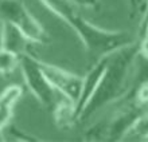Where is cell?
Here are the masks:
<instances>
[{"label":"cell","instance_id":"7a4b0ae2","mask_svg":"<svg viewBox=\"0 0 148 142\" xmlns=\"http://www.w3.org/2000/svg\"><path fill=\"white\" fill-rule=\"evenodd\" d=\"M137 54H139V44L136 40L135 43L123 47L108 56L105 71L102 74L93 96L89 99L78 117V122L89 119L98 110L121 99L128 92L127 91L128 77L131 69L136 62Z\"/></svg>","mask_w":148,"mask_h":142},{"label":"cell","instance_id":"5b68a950","mask_svg":"<svg viewBox=\"0 0 148 142\" xmlns=\"http://www.w3.org/2000/svg\"><path fill=\"white\" fill-rule=\"evenodd\" d=\"M124 98L127 103L120 110H117L116 114L109 121V123L105 126V139L108 141L124 139L128 134H131L136 123L148 111L147 107L139 105L133 99L128 96H124Z\"/></svg>","mask_w":148,"mask_h":142},{"label":"cell","instance_id":"8992f818","mask_svg":"<svg viewBox=\"0 0 148 142\" xmlns=\"http://www.w3.org/2000/svg\"><path fill=\"white\" fill-rule=\"evenodd\" d=\"M38 60L45 77L51 83V86L55 88V91L71 99L74 103H77L82 87V77L70 73L62 67L47 63L45 60H40V59H38Z\"/></svg>","mask_w":148,"mask_h":142},{"label":"cell","instance_id":"277c9868","mask_svg":"<svg viewBox=\"0 0 148 142\" xmlns=\"http://www.w3.org/2000/svg\"><path fill=\"white\" fill-rule=\"evenodd\" d=\"M19 67L23 74L24 82L27 85L28 90L32 92V95L36 98L39 103L47 110H53L57 101L55 96V88L45 77L39 60L36 56H32L28 52L22 54L19 56Z\"/></svg>","mask_w":148,"mask_h":142},{"label":"cell","instance_id":"4fadbf2b","mask_svg":"<svg viewBox=\"0 0 148 142\" xmlns=\"http://www.w3.org/2000/svg\"><path fill=\"white\" fill-rule=\"evenodd\" d=\"M8 126H10V133L12 135H16L15 139H18V141H36V139H39L36 137H32V135H27V133L18 129L15 125H8Z\"/></svg>","mask_w":148,"mask_h":142},{"label":"cell","instance_id":"7c38bea8","mask_svg":"<svg viewBox=\"0 0 148 142\" xmlns=\"http://www.w3.org/2000/svg\"><path fill=\"white\" fill-rule=\"evenodd\" d=\"M137 44H139V54L148 58V24L141 32H139Z\"/></svg>","mask_w":148,"mask_h":142},{"label":"cell","instance_id":"30bf717a","mask_svg":"<svg viewBox=\"0 0 148 142\" xmlns=\"http://www.w3.org/2000/svg\"><path fill=\"white\" fill-rule=\"evenodd\" d=\"M28 40L20 34L14 26L3 22L1 23V31H0V47L4 50L14 52L18 56L22 54H26V46L28 44Z\"/></svg>","mask_w":148,"mask_h":142},{"label":"cell","instance_id":"9c48e42d","mask_svg":"<svg viewBox=\"0 0 148 142\" xmlns=\"http://www.w3.org/2000/svg\"><path fill=\"white\" fill-rule=\"evenodd\" d=\"M51 113H53L55 125L63 130L70 129L71 126H74V123L78 122L77 114H75V103L63 95H61L59 99L55 101V105Z\"/></svg>","mask_w":148,"mask_h":142},{"label":"cell","instance_id":"5bb4252c","mask_svg":"<svg viewBox=\"0 0 148 142\" xmlns=\"http://www.w3.org/2000/svg\"><path fill=\"white\" fill-rule=\"evenodd\" d=\"M78 7H85L90 10H97L100 7V0H71Z\"/></svg>","mask_w":148,"mask_h":142},{"label":"cell","instance_id":"3957f363","mask_svg":"<svg viewBox=\"0 0 148 142\" xmlns=\"http://www.w3.org/2000/svg\"><path fill=\"white\" fill-rule=\"evenodd\" d=\"M0 14L5 23L20 31V34L30 43L40 46L50 43V36L46 28L22 0H0Z\"/></svg>","mask_w":148,"mask_h":142},{"label":"cell","instance_id":"8fae6325","mask_svg":"<svg viewBox=\"0 0 148 142\" xmlns=\"http://www.w3.org/2000/svg\"><path fill=\"white\" fill-rule=\"evenodd\" d=\"M19 67V56L0 47V74L10 75Z\"/></svg>","mask_w":148,"mask_h":142},{"label":"cell","instance_id":"ba28073f","mask_svg":"<svg viewBox=\"0 0 148 142\" xmlns=\"http://www.w3.org/2000/svg\"><path fill=\"white\" fill-rule=\"evenodd\" d=\"M23 94V88L19 85H11L0 92V135L4 127H7L11 122L12 111L16 102Z\"/></svg>","mask_w":148,"mask_h":142},{"label":"cell","instance_id":"e0dca14e","mask_svg":"<svg viewBox=\"0 0 148 142\" xmlns=\"http://www.w3.org/2000/svg\"><path fill=\"white\" fill-rule=\"evenodd\" d=\"M0 31H1V26H0Z\"/></svg>","mask_w":148,"mask_h":142},{"label":"cell","instance_id":"52a82bcc","mask_svg":"<svg viewBox=\"0 0 148 142\" xmlns=\"http://www.w3.org/2000/svg\"><path fill=\"white\" fill-rule=\"evenodd\" d=\"M109 56V55H108ZM108 56L102 58L100 60L94 62L92 67L89 69L88 74L85 77H82V87L81 92H79V98H78L77 103H75V114H77V119L81 114V111L84 110V107L86 106V103L89 102V99L93 96L96 88H97L100 79H101L102 74L105 71L106 63H108Z\"/></svg>","mask_w":148,"mask_h":142},{"label":"cell","instance_id":"9a60e30c","mask_svg":"<svg viewBox=\"0 0 148 142\" xmlns=\"http://www.w3.org/2000/svg\"><path fill=\"white\" fill-rule=\"evenodd\" d=\"M143 15H141V20H140V26H139V32L145 28V26L148 24V0L144 1V5H143Z\"/></svg>","mask_w":148,"mask_h":142},{"label":"cell","instance_id":"2e32d148","mask_svg":"<svg viewBox=\"0 0 148 142\" xmlns=\"http://www.w3.org/2000/svg\"><path fill=\"white\" fill-rule=\"evenodd\" d=\"M128 4H129V8H131V16H135V14L139 11L136 0H128Z\"/></svg>","mask_w":148,"mask_h":142},{"label":"cell","instance_id":"6da1fadb","mask_svg":"<svg viewBox=\"0 0 148 142\" xmlns=\"http://www.w3.org/2000/svg\"><path fill=\"white\" fill-rule=\"evenodd\" d=\"M40 3L77 34L92 63L136 42L128 31L104 30L90 23L71 0H40Z\"/></svg>","mask_w":148,"mask_h":142}]
</instances>
